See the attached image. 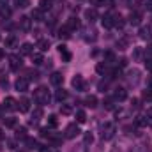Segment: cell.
<instances>
[{
  "mask_svg": "<svg viewBox=\"0 0 152 152\" xmlns=\"http://www.w3.org/2000/svg\"><path fill=\"white\" fill-rule=\"evenodd\" d=\"M34 101L37 103L39 106L50 104L51 96H50V92H48V88H46V87H37V88L34 90Z\"/></svg>",
  "mask_w": 152,
  "mask_h": 152,
  "instance_id": "obj_1",
  "label": "cell"
},
{
  "mask_svg": "<svg viewBox=\"0 0 152 152\" xmlns=\"http://www.w3.org/2000/svg\"><path fill=\"white\" fill-rule=\"evenodd\" d=\"M115 133H117V127H115V124L113 122H106L104 126H103V133H101V138L103 140H112L115 136Z\"/></svg>",
  "mask_w": 152,
  "mask_h": 152,
  "instance_id": "obj_2",
  "label": "cell"
},
{
  "mask_svg": "<svg viewBox=\"0 0 152 152\" xmlns=\"http://www.w3.org/2000/svg\"><path fill=\"white\" fill-rule=\"evenodd\" d=\"M80 133H81V131H80L78 124H69V126L66 127V131H64V138H67V140H73V138H76Z\"/></svg>",
  "mask_w": 152,
  "mask_h": 152,
  "instance_id": "obj_3",
  "label": "cell"
},
{
  "mask_svg": "<svg viewBox=\"0 0 152 152\" xmlns=\"http://www.w3.org/2000/svg\"><path fill=\"white\" fill-rule=\"evenodd\" d=\"M2 108H4V112H16L18 110V101L14 97H5L4 103H2Z\"/></svg>",
  "mask_w": 152,
  "mask_h": 152,
  "instance_id": "obj_4",
  "label": "cell"
},
{
  "mask_svg": "<svg viewBox=\"0 0 152 152\" xmlns=\"http://www.w3.org/2000/svg\"><path fill=\"white\" fill-rule=\"evenodd\" d=\"M21 66H23V60H21L20 55H11L9 57V67H11V71H20Z\"/></svg>",
  "mask_w": 152,
  "mask_h": 152,
  "instance_id": "obj_5",
  "label": "cell"
},
{
  "mask_svg": "<svg viewBox=\"0 0 152 152\" xmlns=\"http://www.w3.org/2000/svg\"><path fill=\"white\" fill-rule=\"evenodd\" d=\"M71 85H73V88H76L78 92H83L85 88H87V83H85V80H83V76L76 75L73 78V81H71Z\"/></svg>",
  "mask_w": 152,
  "mask_h": 152,
  "instance_id": "obj_6",
  "label": "cell"
},
{
  "mask_svg": "<svg viewBox=\"0 0 152 152\" xmlns=\"http://www.w3.org/2000/svg\"><path fill=\"white\" fill-rule=\"evenodd\" d=\"M14 88H16L18 92H27V90H28V80H27L25 76H20V78L14 81Z\"/></svg>",
  "mask_w": 152,
  "mask_h": 152,
  "instance_id": "obj_7",
  "label": "cell"
},
{
  "mask_svg": "<svg viewBox=\"0 0 152 152\" xmlns=\"http://www.w3.org/2000/svg\"><path fill=\"white\" fill-rule=\"evenodd\" d=\"M140 39H143V41H151L152 39V27L151 25H143V27H140Z\"/></svg>",
  "mask_w": 152,
  "mask_h": 152,
  "instance_id": "obj_8",
  "label": "cell"
},
{
  "mask_svg": "<svg viewBox=\"0 0 152 152\" xmlns=\"http://www.w3.org/2000/svg\"><path fill=\"white\" fill-rule=\"evenodd\" d=\"M113 99L117 101V103H122V101H126V99H127V90H126V88H122V87L115 88Z\"/></svg>",
  "mask_w": 152,
  "mask_h": 152,
  "instance_id": "obj_9",
  "label": "cell"
},
{
  "mask_svg": "<svg viewBox=\"0 0 152 152\" xmlns=\"http://www.w3.org/2000/svg\"><path fill=\"white\" fill-rule=\"evenodd\" d=\"M99 18V14H97V11H96V7H88V9H85V20L88 21V23H92V21H96Z\"/></svg>",
  "mask_w": 152,
  "mask_h": 152,
  "instance_id": "obj_10",
  "label": "cell"
},
{
  "mask_svg": "<svg viewBox=\"0 0 152 152\" xmlns=\"http://www.w3.org/2000/svg\"><path fill=\"white\" fill-rule=\"evenodd\" d=\"M129 23H131L133 27H138V25L142 23V12H140V11H131V14H129Z\"/></svg>",
  "mask_w": 152,
  "mask_h": 152,
  "instance_id": "obj_11",
  "label": "cell"
},
{
  "mask_svg": "<svg viewBox=\"0 0 152 152\" xmlns=\"http://www.w3.org/2000/svg\"><path fill=\"white\" fill-rule=\"evenodd\" d=\"M18 27H20L23 32H28V30H30V27H32V20H30L28 16H21V18H20V23H18Z\"/></svg>",
  "mask_w": 152,
  "mask_h": 152,
  "instance_id": "obj_12",
  "label": "cell"
},
{
  "mask_svg": "<svg viewBox=\"0 0 152 152\" xmlns=\"http://www.w3.org/2000/svg\"><path fill=\"white\" fill-rule=\"evenodd\" d=\"M41 117H42V108L39 106V108H36V110L32 112V115H30V120H28V124H30V126H37V122L41 120Z\"/></svg>",
  "mask_w": 152,
  "mask_h": 152,
  "instance_id": "obj_13",
  "label": "cell"
},
{
  "mask_svg": "<svg viewBox=\"0 0 152 152\" xmlns=\"http://www.w3.org/2000/svg\"><path fill=\"white\" fill-rule=\"evenodd\" d=\"M58 53H60V57H62L64 62H71V51L67 50L66 44H58Z\"/></svg>",
  "mask_w": 152,
  "mask_h": 152,
  "instance_id": "obj_14",
  "label": "cell"
},
{
  "mask_svg": "<svg viewBox=\"0 0 152 152\" xmlns=\"http://www.w3.org/2000/svg\"><path fill=\"white\" fill-rule=\"evenodd\" d=\"M18 110H20L21 113H27V112L30 110V99H27V97H21V99L18 101Z\"/></svg>",
  "mask_w": 152,
  "mask_h": 152,
  "instance_id": "obj_15",
  "label": "cell"
},
{
  "mask_svg": "<svg viewBox=\"0 0 152 152\" xmlns=\"http://www.w3.org/2000/svg\"><path fill=\"white\" fill-rule=\"evenodd\" d=\"M50 81H51V85H55V87H60L62 83H64V76H62V73H51V76H50Z\"/></svg>",
  "mask_w": 152,
  "mask_h": 152,
  "instance_id": "obj_16",
  "label": "cell"
},
{
  "mask_svg": "<svg viewBox=\"0 0 152 152\" xmlns=\"http://www.w3.org/2000/svg\"><path fill=\"white\" fill-rule=\"evenodd\" d=\"M96 71L101 76H106V75L112 73V71H110V64H106V62H99V64L96 66Z\"/></svg>",
  "mask_w": 152,
  "mask_h": 152,
  "instance_id": "obj_17",
  "label": "cell"
},
{
  "mask_svg": "<svg viewBox=\"0 0 152 152\" xmlns=\"http://www.w3.org/2000/svg\"><path fill=\"white\" fill-rule=\"evenodd\" d=\"M101 25H103L104 28H112V27H113V14H112V12L104 14V16L101 18Z\"/></svg>",
  "mask_w": 152,
  "mask_h": 152,
  "instance_id": "obj_18",
  "label": "cell"
},
{
  "mask_svg": "<svg viewBox=\"0 0 152 152\" xmlns=\"http://www.w3.org/2000/svg\"><path fill=\"white\" fill-rule=\"evenodd\" d=\"M66 27H67L71 32H75V30H78V28H80V20H78V18H75V16H71V18L67 20Z\"/></svg>",
  "mask_w": 152,
  "mask_h": 152,
  "instance_id": "obj_19",
  "label": "cell"
},
{
  "mask_svg": "<svg viewBox=\"0 0 152 152\" xmlns=\"http://www.w3.org/2000/svg\"><path fill=\"white\" fill-rule=\"evenodd\" d=\"M20 53H21V55H32V53H34V46H32L30 42H23V44L20 46Z\"/></svg>",
  "mask_w": 152,
  "mask_h": 152,
  "instance_id": "obj_20",
  "label": "cell"
},
{
  "mask_svg": "<svg viewBox=\"0 0 152 152\" xmlns=\"http://www.w3.org/2000/svg\"><path fill=\"white\" fill-rule=\"evenodd\" d=\"M83 103H85L87 108H96V106H97V97H96V96H87V97L83 99Z\"/></svg>",
  "mask_w": 152,
  "mask_h": 152,
  "instance_id": "obj_21",
  "label": "cell"
},
{
  "mask_svg": "<svg viewBox=\"0 0 152 152\" xmlns=\"http://www.w3.org/2000/svg\"><path fill=\"white\" fill-rule=\"evenodd\" d=\"M67 96H69V94H67V90H64V88H58V90L55 92V99H57L58 103H64V101L67 99Z\"/></svg>",
  "mask_w": 152,
  "mask_h": 152,
  "instance_id": "obj_22",
  "label": "cell"
},
{
  "mask_svg": "<svg viewBox=\"0 0 152 152\" xmlns=\"http://www.w3.org/2000/svg\"><path fill=\"white\" fill-rule=\"evenodd\" d=\"M83 37H85V41H87V42H94V41L97 39V32L88 28V30H85V36H83Z\"/></svg>",
  "mask_w": 152,
  "mask_h": 152,
  "instance_id": "obj_23",
  "label": "cell"
},
{
  "mask_svg": "<svg viewBox=\"0 0 152 152\" xmlns=\"http://www.w3.org/2000/svg\"><path fill=\"white\" fill-rule=\"evenodd\" d=\"M124 25H126L124 16H120V14H113V27H117V28H122Z\"/></svg>",
  "mask_w": 152,
  "mask_h": 152,
  "instance_id": "obj_24",
  "label": "cell"
},
{
  "mask_svg": "<svg viewBox=\"0 0 152 152\" xmlns=\"http://www.w3.org/2000/svg\"><path fill=\"white\" fill-rule=\"evenodd\" d=\"M58 37H60V39H69V37H71V30L64 25L62 28H58Z\"/></svg>",
  "mask_w": 152,
  "mask_h": 152,
  "instance_id": "obj_25",
  "label": "cell"
},
{
  "mask_svg": "<svg viewBox=\"0 0 152 152\" xmlns=\"http://www.w3.org/2000/svg\"><path fill=\"white\" fill-rule=\"evenodd\" d=\"M51 5H53V4H51V0H39V9H41L42 12H44V11H50V9H51Z\"/></svg>",
  "mask_w": 152,
  "mask_h": 152,
  "instance_id": "obj_26",
  "label": "cell"
},
{
  "mask_svg": "<svg viewBox=\"0 0 152 152\" xmlns=\"http://www.w3.org/2000/svg\"><path fill=\"white\" fill-rule=\"evenodd\" d=\"M30 18H32V20H34V21H42V11H41V9H34V11H32V12H30Z\"/></svg>",
  "mask_w": 152,
  "mask_h": 152,
  "instance_id": "obj_27",
  "label": "cell"
},
{
  "mask_svg": "<svg viewBox=\"0 0 152 152\" xmlns=\"http://www.w3.org/2000/svg\"><path fill=\"white\" fill-rule=\"evenodd\" d=\"M37 48H39V51H46V50L50 48V41H48V39H39Z\"/></svg>",
  "mask_w": 152,
  "mask_h": 152,
  "instance_id": "obj_28",
  "label": "cell"
},
{
  "mask_svg": "<svg viewBox=\"0 0 152 152\" xmlns=\"http://www.w3.org/2000/svg\"><path fill=\"white\" fill-rule=\"evenodd\" d=\"M76 122H78V124H85V122H87V113H85L83 110H78V112H76Z\"/></svg>",
  "mask_w": 152,
  "mask_h": 152,
  "instance_id": "obj_29",
  "label": "cell"
},
{
  "mask_svg": "<svg viewBox=\"0 0 152 152\" xmlns=\"http://www.w3.org/2000/svg\"><path fill=\"white\" fill-rule=\"evenodd\" d=\"M16 138L18 140H25L27 138V127H16Z\"/></svg>",
  "mask_w": 152,
  "mask_h": 152,
  "instance_id": "obj_30",
  "label": "cell"
},
{
  "mask_svg": "<svg viewBox=\"0 0 152 152\" xmlns=\"http://www.w3.org/2000/svg\"><path fill=\"white\" fill-rule=\"evenodd\" d=\"M30 57H32V62H34V66H41V64L44 62V58H42V55H41V53H32Z\"/></svg>",
  "mask_w": 152,
  "mask_h": 152,
  "instance_id": "obj_31",
  "label": "cell"
},
{
  "mask_svg": "<svg viewBox=\"0 0 152 152\" xmlns=\"http://www.w3.org/2000/svg\"><path fill=\"white\" fill-rule=\"evenodd\" d=\"M25 143H27L28 149H41L39 143H37V140H34V138H25Z\"/></svg>",
  "mask_w": 152,
  "mask_h": 152,
  "instance_id": "obj_32",
  "label": "cell"
},
{
  "mask_svg": "<svg viewBox=\"0 0 152 152\" xmlns=\"http://www.w3.org/2000/svg\"><path fill=\"white\" fill-rule=\"evenodd\" d=\"M0 16H2L4 20H9V18H11V9H9L7 5L0 7Z\"/></svg>",
  "mask_w": 152,
  "mask_h": 152,
  "instance_id": "obj_33",
  "label": "cell"
},
{
  "mask_svg": "<svg viewBox=\"0 0 152 152\" xmlns=\"http://www.w3.org/2000/svg\"><path fill=\"white\" fill-rule=\"evenodd\" d=\"M58 126V117L57 115H50L48 117V127H57Z\"/></svg>",
  "mask_w": 152,
  "mask_h": 152,
  "instance_id": "obj_34",
  "label": "cell"
},
{
  "mask_svg": "<svg viewBox=\"0 0 152 152\" xmlns=\"http://www.w3.org/2000/svg\"><path fill=\"white\" fill-rule=\"evenodd\" d=\"M18 46V41H16V37H7L5 39V48H16Z\"/></svg>",
  "mask_w": 152,
  "mask_h": 152,
  "instance_id": "obj_35",
  "label": "cell"
},
{
  "mask_svg": "<svg viewBox=\"0 0 152 152\" xmlns=\"http://www.w3.org/2000/svg\"><path fill=\"white\" fill-rule=\"evenodd\" d=\"M60 113H62V115H71V113H73V106H71V104H64V103H62V106H60Z\"/></svg>",
  "mask_w": 152,
  "mask_h": 152,
  "instance_id": "obj_36",
  "label": "cell"
},
{
  "mask_svg": "<svg viewBox=\"0 0 152 152\" xmlns=\"http://www.w3.org/2000/svg\"><path fill=\"white\" fill-rule=\"evenodd\" d=\"M4 124H5V127H16V118L14 117H5Z\"/></svg>",
  "mask_w": 152,
  "mask_h": 152,
  "instance_id": "obj_37",
  "label": "cell"
},
{
  "mask_svg": "<svg viewBox=\"0 0 152 152\" xmlns=\"http://www.w3.org/2000/svg\"><path fill=\"white\" fill-rule=\"evenodd\" d=\"M127 4H129L131 9H138V7H142L145 2H143V0H127Z\"/></svg>",
  "mask_w": 152,
  "mask_h": 152,
  "instance_id": "obj_38",
  "label": "cell"
},
{
  "mask_svg": "<svg viewBox=\"0 0 152 152\" xmlns=\"http://www.w3.org/2000/svg\"><path fill=\"white\" fill-rule=\"evenodd\" d=\"M103 106H104L106 110H113L115 108V99H104V101H103Z\"/></svg>",
  "mask_w": 152,
  "mask_h": 152,
  "instance_id": "obj_39",
  "label": "cell"
},
{
  "mask_svg": "<svg viewBox=\"0 0 152 152\" xmlns=\"http://www.w3.org/2000/svg\"><path fill=\"white\" fill-rule=\"evenodd\" d=\"M14 5L21 7V9H27L30 5V0H14Z\"/></svg>",
  "mask_w": 152,
  "mask_h": 152,
  "instance_id": "obj_40",
  "label": "cell"
},
{
  "mask_svg": "<svg viewBox=\"0 0 152 152\" xmlns=\"http://www.w3.org/2000/svg\"><path fill=\"white\" fill-rule=\"evenodd\" d=\"M104 62H106V64H113L115 62V55L112 51H106V53H104Z\"/></svg>",
  "mask_w": 152,
  "mask_h": 152,
  "instance_id": "obj_41",
  "label": "cell"
},
{
  "mask_svg": "<svg viewBox=\"0 0 152 152\" xmlns=\"http://www.w3.org/2000/svg\"><path fill=\"white\" fill-rule=\"evenodd\" d=\"M147 122H149L147 117H136V120H134L136 126H147Z\"/></svg>",
  "mask_w": 152,
  "mask_h": 152,
  "instance_id": "obj_42",
  "label": "cell"
},
{
  "mask_svg": "<svg viewBox=\"0 0 152 152\" xmlns=\"http://www.w3.org/2000/svg\"><path fill=\"white\" fill-rule=\"evenodd\" d=\"M0 87L5 90V88L9 87V80H7V78H4V76H0Z\"/></svg>",
  "mask_w": 152,
  "mask_h": 152,
  "instance_id": "obj_43",
  "label": "cell"
},
{
  "mask_svg": "<svg viewBox=\"0 0 152 152\" xmlns=\"http://www.w3.org/2000/svg\"><path fill=\"white\" fill-rule=\"evenodd\" d=\"M27 80H37V73L36 71H27Z\"/></svg>",
  "mask_w": 152,
  "mask_h": 152,
  "instance_id": "obj_44",
  "label": "cell"
},
{
  "mask_svg": "<svg viewBox=\"0 0 152 152\" xmlns=\"http://www.w3.org/2000/svg\"><path fill=\"white\" fill-rule=\"evenodd\" d=\"M145 67H147L149 71H152V57H147V58H145Z\"/></svg>",
  "mask_w": 152,
  "mask_h": 152,
  "instance_id": "obj_45",
  "label": "cell"
},
{
  "mask_svg": "<svg viewBox=\"0 0 152 152\" xmlns=\"http://www.w3.org/2000/svg\"><path fill=\"white\" fill-rule=\"evenodd\" d=\"M41 136L48 138V136H50V127H42V129H41Z\"/></svg>",
  "mask_w": 152,
  "mask_h": 152,
  "instance_id": "obj_46",
  "label": "cell"
},
{
  "mask_svg": "<svg viewBox=\"0 0 152 152\" xmlns=\"http://www.w3.org/2000/svg\"><path fill=\"white\" fill-rule=\"evenodd\" d=\"M94 142V136L90 133H85V143H92Z\"/></svg>",
  "mask_w": 152,
  "mask_h": 152,
  "instance_id": "obj_47",
  "label": "cell"
},
{
  "mask_svg": "<svg viewBox=\"0 0 152 152\" xmlns=\"http://www.w3.org/2000/svg\"><path fill=\"white\" fill-rule=\"evenodd\" d=\"M115 62L118 64V67H124V66L127 64V60H126V58H118V60H115Z\"/></svg>",
  "mask_w": 152,
  "mask_h": 152,
  "instance_id": "obj_48",
  "label": "cell"
},
{
  "mask_svg": "<svg viewBox=\"0 0 152 152\" xmlns=\"http://www.w3.org/2000/svg\"><path fill=\"white\" fill-rule=\"evenodd\" d=\"M143 99H152V92L151 90H145V92H143Z\"/></svg>",
  "mask_w": 152,
  "mask_h": 152,
  "instance_id": "obj_49",
  "label": "cell"
},
{
  "mask_svg": "<svg viewBox=\"0 0 152 152\" xmlns=\"http://www.w3.org/2000/svg\"><path fill=\"white\" fill-rule=\"evenodd\" d=\"M140 57H142V50H140V48H136V50H134V58L138 60Z\"/></svg>",
  "mask_w": 152,
  "mask_h": 152,
  "instance_id": "obj_50",
  "label": "cell"
},
{
  "mask_svg": "<svg viewBox=\"0 0 152 152\" xmlns=\"http://www.w3.org/2000/svg\"><path fill=\"white\" fill-rule=\"evenodd\" d=\"M90 2H92L94 5H104V2H106V0H90Z\"/></svg>",
  "mask_w": 152,
  "mask_h": 152,
  "instance_id": "obj_51",
  "label": "cell"
},
{
  "mask_svg": "<svg viewBox=\"0 0 152 152\" xmlns=\"http://www.w3.org/2000/svg\"><path fill=\"white\" fill-rule=\"evenodd\" d=\"M145 117H147L149 120H152V106H151V108H147V113H145Z\"/></svg>",
  "mask_w": 152,
  "mask_h": 152,
  "instance_id": "obj_52",
  "label": "cell"
},
{
  "mask_svg": "<svg viewBox=\"0 0 152 152\" xmlns=\"http://www.w3.org/2000/svg\"><path fill=\"white\" fill-rule=\"evenodd\" d=\"M145 53H147L149 57H152V42L149 44V46H147V50H145Z\"/></svg>",
  "mask_w": 152,
  "mask_h": 152,
  "instance_id": "obj_53",
  "label": "cell"
},
{
  "mask_svg": "<svg viewBox=\"0 0 152 152\" xmlns=\"http://www.w3.org/2000/svg\"><path fill=\"white\" fill-rule=\"evenodd\" d=\"M7 147H9V149H14V142H12V140H7Z\"/></svg>",
  "mask_w": 152,
  "mask_h": 152,
  "instance_id": "obj_54",
  "label": "cell"
},
{
  "mask_svg": "<svg viewBox=\"0 0 152 152\" xmlns=\"http://www.w3.org/2000/svg\"><path fill=\"white\" fill-rule=\"evenodd\" d=\"M41 152H58V151H55V149H39Z\"/></svg>",
  "mask_w": 152,
  "mask_h": 152,
  "instance_id": "obj_55",
  "label": "cell"
},
{
  "mask_svg": "<svg viewBox=\"0 0 152 152\" xmlns=\"http://www.w3.org/2000/svg\"><path fill=\"white\" fill-rule=\"evenodd\" d=\"M5 138V134H4V129H0V140H4Z\"/></svg>",
  "mask_w": 152,
  "mask_h": 152,
  "instance_id": "obj_56",
  "label": "cell"
},
{
  "mask_svg": "<svg viewBox=\"0 0 152 152\" xmlns=\"http://www.w3.org/2000/svg\"><path fill=\"white\" fill-rule=\"evenodd\" d=\"M7 2H9V0H0V5L4 7V5H7Z\"/></svg>",
  "mask_w": 152,
  "mask_h": 152,
  "instance_id": "obj_57",
  "label": "cell"
},
{
  "mask_svg": "<svg viewBox=\"0 0 152 152\" xmlns=\"http://www.w3.org/2000/svg\"><path fill=\"white\" fill-rule=\"evenodd\" d=\"M149 87H151V88H152V76H151V78H149Z\"/></svg>",
  "mask_w": 152,
  "mask_h": 152,
  "instance_id": "obj_58",
  "label": "cell"
},
{
  "mask_svg": "<svg viewBox=\"0 0 152 152\" xmlns=\"http://www.w3.org/2000/svg\"><path fill=\"white\" fill-rule=\"evenodd\" d=\"M2 113H4V108L0 106V118H2Z\"/></svg>",
  "mask_w": 152,
  "mask_h": 152,
  "instance_id": "obj_59",
  "label": "cell"
},
{
  "mask_svg": "<svg viewBox=\"0 0 152 152\" xmlns=\"http://www.w3.org/2000/svg\"><path fill=\"white\" fill-rule=\"evenodd\" d=\"M151 2H152V0H151Z\"/></svg>",
  "mask_w": 152,
  "mask_h": 152,
  "instance_id": "obj_60",
  "label": "cell"
}]
</instances>
